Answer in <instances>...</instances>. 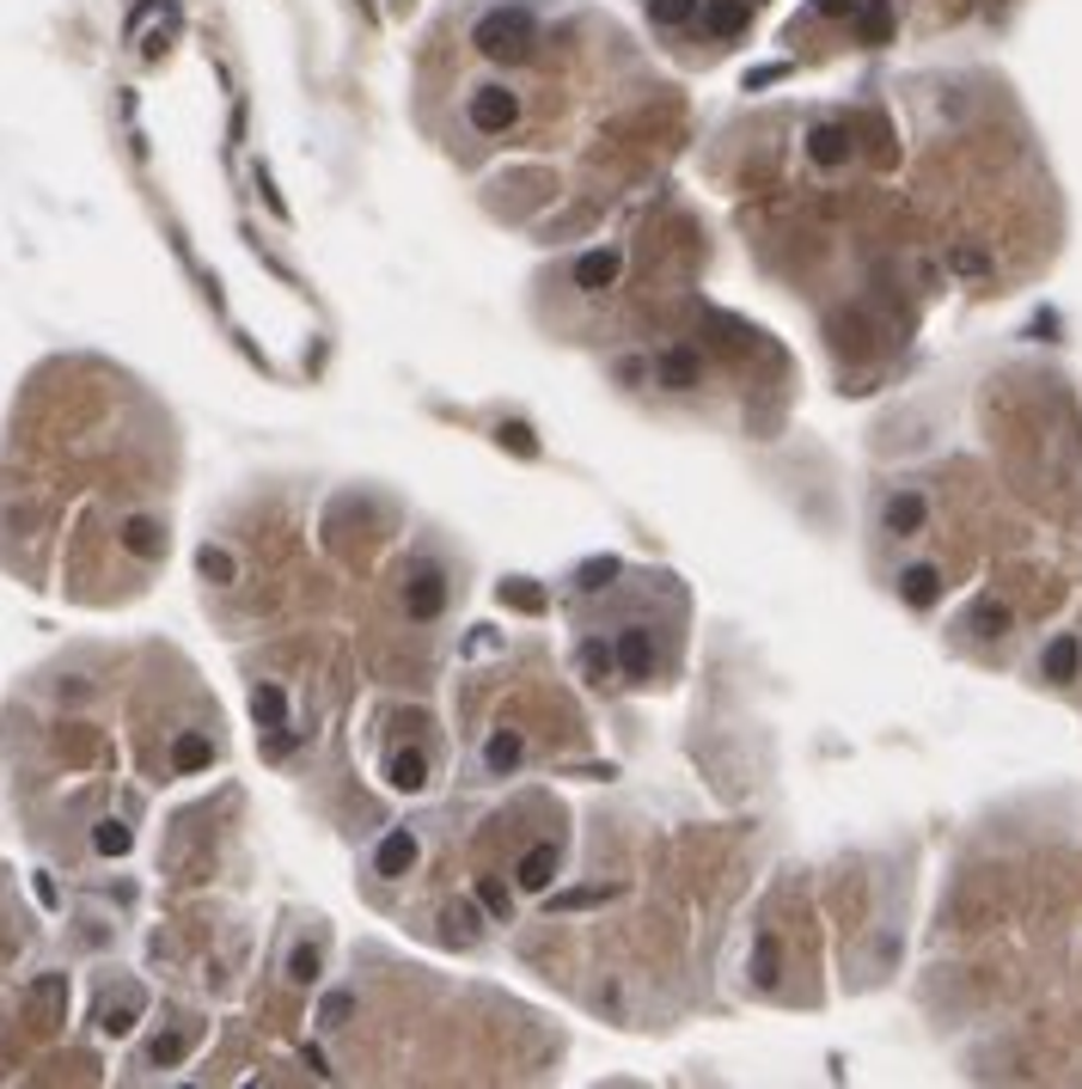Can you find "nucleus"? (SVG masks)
<instances>
[{
    "mask_svg": "<svg viewBox=\"0 0 1082 1089\" xmlns=\"http://www.w3.org/2000/svg\"><path fill=\"white\" fill-rule=\"evenodd\" d=\"M1077 673V637H1058L1046 649V680H1070Z\"/></svg>",
    "mask_w": 1082,
    "mask_h": 1089,
    "instance_id": "nucleus-2",
    "label": "nucleus"
},
{
    "mask_svg": "<svg viewBox=\"0 0 1082 1089\" xmlns=\"http://www.w3.org/2000/svg\"><path fill=\"white\" fill-rule=\"evenodd\" d=\"M93 845H98V851H110V857H123V851H129V826H123V821H105V826L93 833Z\"/></svg>",
    "mask_w": 1082,
    "mask_h": 1089,
    "instance_id": "nucleus-4",
    "label": "nucleus"
},
{
    "mask_svg": "<svg viewBox=\"0 0 1082 1089\" xmlns=\"http://www.w3.org/2000/svg\"><path fill=\"white\" fill-rule=\"evenodd\" d=\"M697 7H704V0H649V19L661 25V32H680V25L697 19Z\"/></svg>",
    "mask_w": 1082,
    "mask_h": 1089,
    "instance_id": "nucleus-1",
    "label": "nucleus"
},
{
    "mask_svg": "<svg viewBox=\"0 0 1082 1089\" xmlns=\"http://www.w3.org/2000/svg\"><path fill=\"white\" fill-rule=\"evenodd\" d=\"M171 759H178V771H196V765H208V759H215V747H208V741H202V734H184V741H178V753H171Z\"/></svg>",
    "mask_w": 1082,
    "mask_h": 1089,
    "instance_id": "nucleus-3",
    "label": "nucleus"
}]
</instances>
